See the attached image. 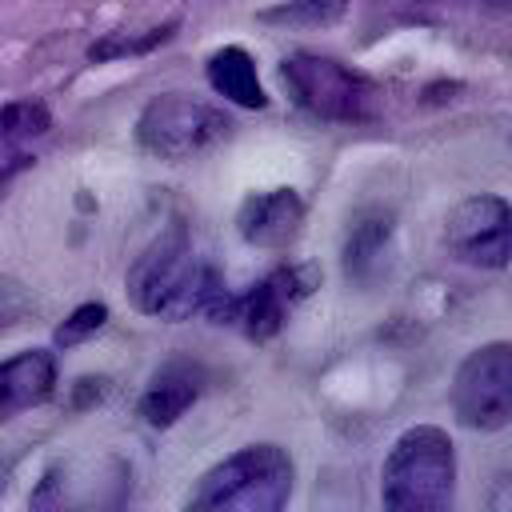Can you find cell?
<instances>
[{"mask_svg": "<svg viewBox=\"0 0 512 512\" xmlns=\"http://www.w3.org/2000/svg\"><path fill=\"white\" fill-rule=\"evenodd\" d=\"M344 12H348V0H284L268 12H260V20L296 24V28H324V24H336Z\"/></svg>", "mask_w": 512, "mask_h": 512, "instance_id": "9a60e30c", "label": "cell"}, {"mask_svg": "<svg viewBox=\"0 0 512 512\" xmlns=\"http://www.w3.org/2000/svg\"><path fill=\"white\" fill-rule=\"evenodd\" d=\"M48 124H52V116H48V108L36 104V100L4 104V108H0V164H16V168H24L28 156L20 152V144L32 140V136H40Z\"/></svg>", "mask_w": 512, "mask_h": 512, "instance_id": "5bb4252c", "label": "cell"}, {"mask_svg": "<svg viewBox=\"0 0 512 512\" xmlns=\"http://www.w3.org/2000/svg\"><path fill=\"white\" fill-rule=\"evenodd\" d=\"M32 316V292L20 284V280H8L0 276V332L28 320Z\"/></svg>", "mask_w": 512, "mask_h": 512, "instance_id": "e0dca14e", "label": "cell"}, {"mask_svg": "<svg viewBox=\"0 0 512 512\" xmlns=\"http://www.w3.org/2000/svg\"><path fill=\"white\" fill-rule=\"evenodd\" d=\"M304 224V204L292 188H272V192H256L240 204L236 228L248 244L256 248H284Z\"/></svg>", "mask_w": 512, "mask_h": 512, "instance_id": "9c48e42d", "label": "cell"}, {"mask_svg": "<svg viewBox=\"0 0 512 512\" xmlns=\"http://www.w3.org/2000/svg\"><path fill=\"white\" fill-rule=\"evenodd\" d=\"M280 76H284L292 100L320 120L356 124V120H368L376 112L372 80H364L360 72H352L348 64H340L332 56H316V52L284 56Z\"/></svg>", "mask_w": 512, "mask_h": 512, "instance_id": "277c9868", "label": "cell"}, {"mask_svg": "<svg viewBox=\"0 0 512 512\" xmlns=\"http://www.w3.org/2000/svg\"><path fill=\"white\" fill-rule=\"evenodd\" d=\"M200 388H204L200 364H192V360H168V364L152 376L148 392L140 396V416H144L152 428H168V424H176V420L196 404Z\"/></svg>", "mask_w": 512, "mask_h": 512, "instance_id": "30bf717a", "label": "cell"}, {"mask_svg": "<svg viewBox=\"0 0 512 512\" xmlns=\"http://www.w3.org/2000/svg\"><path fill=\"white\" fill-rule=\"evenodd\" d=\"M292 492V460L276 444H252L216 464L192 492L200 512H276Z\"/></svg>", "mask_w": 512, "mask_h": 512, "instance_id": "3957f363", "label": "cell"}, {"mask_svg": "<svg viewBox=\"0 0 512 512\" xmlns=\"http://www.w3.org/2000/svg\"><path fill=\"white\" fill-rule=\"evenodd\" d=\"M56 388V360L44 348H28L0 364V424L24 408H36Z\"/></svg>", "mask_w": 512, "mask_h": 512, "instance_id": "8fae6325", "label": "cell"}, {"mask_svg": "<svg viewBox=\"0 0 512 512\" xmlns=\"http://www.w3.org/2000/svg\"><path fill=\"white\" fill-rule=\"evenodd\" d=\"M208 84H212L220 96H228L232 104H240V108H264V104H268L252 56H248L244 48H236V44L220 48V52L208 60Z\"/></svg>", "mask_w": 512, "mask_h": 512, "instance_id": "7c38bea8", "label": "cell"}, {"mask_svg": "<svg viewBox=\"0 0 512 512\" xmlns=\"http://www.w3.org/2000/svg\"><path fill=\"white\" fill-rule=\"evenodd\" d=\"M104 320H108V308H104V304H80V308L56 328V344H76V340H84L88 332H96Z\"/></svg>", "mask_w": 512, "mask_h": 512, "instance_id": "ac0fdd59", "label": "cell"}, {"mask_svg": "<svg viewBox=\"0 0 512 512\" xmlns=\"http://www.w3.org/2000/svg\"><path fill=\"white\" fill-rule=\"evenodd\" d=\"M444 240L456 260L476 268H504L512 256V208L500 196H472L444 220Z\"/></svg>", "mask_w": 512, "mask_h": 512, "instance_id": "52a82bcc", "label": "cell"}, {"mask_svg": "<svg viewBox=\"0 0 512 512\" xmlns=\"http://www.w3.org/2000/svg\"><path fill=\"white\" fill-rule=\"evenodd\" d=\"M168 36H172V24H164V28H152V32H148V36H140V40H100V44H92V48H88V56H92V60H116V56L148 52V48L164 44Z\"/></svg>", "mask_w": 512, "mask_h": 512, "instance_id": "2e32d148", "label": "cell"}, {"mask_svg": "<svg viewBox=\"0 0 512 512\" xmlns=\"http://www.w3.org/2000/svg\"><path fill=\"white\" fill-rule=\"evenodd\" d=\"M316 288V268H276L268 280H260L252 292L236 296L232 304V320L252 336V340H268L280 332L288 308L296 300H304Z\"/></svg>", "mask_w": 512, "mask_h": 512, "instance_id": "ba28073f", "label": "cell"}, {"mask_svg": "<svg viewBox=\"0 0 512 512\" xmlns=\"http://www.w3.org/2000/svg\"><path fill=\"white\" fill-rule=\"evenodd\" d=\"M128 300L136 312L164 320H188L192 312H204L212 320H232V304H236V296L224 288L216 268H208L188 248L184 232H168L136 256V264L128 268Z\"/></svg>", "mask_w": 512, "mask_h": 512, "instance_id": "6da1fadb", "label": "cell"}, {"mask_svg": "<svg viewBox=\"0 0 512 512\" xmlns=\"http://www.w3.org/2000/svg\"><path fill=\"white\" fill-rule=\"evenodd\" d=\"M388 236H392L388 216H368V220L352 224L348 244H344V268H348V276H356L360 284H368L384 268Z\"/></svg>", "mask_w": 512, "mask_h": 512, "instance_id": "4fadbf2b", "label": "cell"}, {"mask_svg": "<svg viewBox=\"0 0 512 512\" xmlns=\"http://www.w3.org/2000/svg\"><path fill=\"white\" fill-rule=\"evenodd\" d=\"M12 172H16V164H0V192H4V184H8Z\"/></svg>", "mask_w": 512, "mask_h": 512, "instance_id": "d6986e66", "label": "cell"}, {"mask_svg": "<svg viewBox=\"0 0 512 512\" xmlns=\"http://www.w3.org/2000/svg\"><path fill=\"white\" fill-rule=\"evenodd\" d=\"M228 116L204 100H192L184 92H164L156 96L140 120H136V140L144 152L160 160H188L228 136Z\"/></svg>", "mask_w": 512, "mask_h": 512, "instance_id": "5b68a950", "label": "cell"}, {"mask_svg": "<svg viewBox=\"0 0 512 512\" xmlns=\"http://www.w3.org/2000/svg\"><path fill=\"white\" fill-rule=\"evenodd\" d=\"M452 412L464 428L496 432L512 424V344L492 340L464 356L452 380Z\"/></svg>", "mask_w": 512, "mask_h": 512, "instance_id": "8992f818", "label": "cell"}, {"mask_svg": "<svg viewBox=\"0 0 512 512\" xmlns=\"http://www.w3.org/2000/svg\"><path fill=\"white\" fill-rule=\"evenodd\" d=\"M452 480L456 452L448 432L436 424H416L392 444L380 468V500L396 512H432L452 500Z\"/></svg>", "mask_w": 512, "mask_h": 512, "instance_id": "7a4b0ae2", "label": "cell"}]
</instances>
